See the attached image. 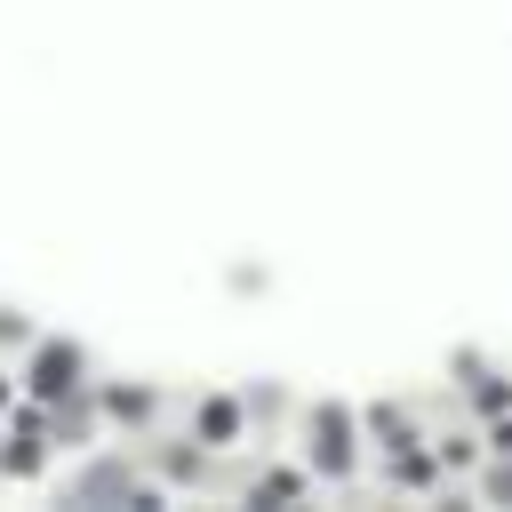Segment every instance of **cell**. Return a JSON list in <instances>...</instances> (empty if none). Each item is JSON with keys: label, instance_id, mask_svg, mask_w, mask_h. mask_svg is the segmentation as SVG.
<instances>
[{"label": "cell", "instance_id": "obj_1", "mask_svg": "<svg viewBox=\"0 0 512 512\" xmlns=\"http://www.w3.org/2000/svg\"><path fill=\"white\" fill-rule=\"evenodd\" d=\"M32 392H40V400L80 392V352H72V344H40V352H32Z\"/></svg>", "mask_w": 512, "mask_h": 512}, {"label": "cell", "instance_id": "obj_2", "mask_svg": "<svg viewBox=\"0 0 512 512\" xmlns=\"http://www.w3.org/2000/svg\"><path fill=\"white\" fill-rule=\"evenodd\" d=\"M312 456H320V472H344L352 464V416L344 408H320L312 416Z\"/></svg>", "mask_w": 512, "mask_h": 512}, {"label": "cell", "instance_id": "obj_3", "mask_svg": "<svg viewBox=\"0 0 512 512\" xmlns=\"http://www.w3.org/2000/svg\"><path fill=\"white\" fill-rule=\"evenodd\" d=\"M72 496H88V504H96V496H136V488H128V472H120V464H88V472L72 480Z\"/></svg>", "mask_w": 512, "mask_h": 512}, {"label": "cell", "instance_id": "obj_4", "mask_svg": "<svg viewBox=\"0 0 512 512\" xmlns=\"http://www.w3.org/2000/svg\"><path fill=\"white\" fill-rule=\"evenodd\" d=\"M232 432H240V408L232 400H208L200 408V440H232Z\"/></svg>", "mask_w": 512, "mask_h": 512}, {"label": "cell", "instance_id": "obj_5", "mask_svg": "<svg viewBox=\"0 0 512 512\" xmlns=\"http://www.w3.org/2000/svg\"><path fill=\"white\" fill-rule=\"evenodd\" d=\"M104 408H112V416H120V424H136V416H152V392H112V400H104Z\"/></svg>", "mask_w": 512, "mask_h": 512}, {"label": "cell", "instance_id": "obj_6", "mask_svg": "<svg viewBox=\"0 0 512 512\" xmlns=\"http://www.w3.org/2000/svg\"><path fill=\"white\" fill-rule=\"evenodd\" d=\"M24 336H32V320L24 312H0V344H24Z\"/></svg>", "mask_w": 512, "mask_h": 512}, {"label": "cell", "instance_id": "obj_7", "mask_svg": "<svg viewBox=\"0 0 512 512\" xmlns=\"http://www.w3.org/2000/svg\"><path fill=\"white\" fill-rule=\"evenodd\" d=\"M0 400H8V384H0Z\"/></svg>", "mask_w": 512, "mask_h": 512}]
</instances>
